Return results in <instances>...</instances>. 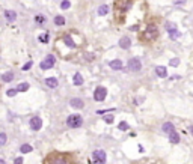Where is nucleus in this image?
<instances>
[{
  "label": "nucleus",
  "mask_w": 193,
  "mask_h": 164,
  "mask_svg": "<svg viewBox=\"0 0 193 164\" xmlns=\"http://www.w3.org/2000/svg\"><path fill=\"white\" fill-rule=\"evenodd\" d=\"M97 12H98V15L103 17V15H106V14H109V6H107V5H101V6L98 8Z\"/></svg>",
  "instance_id": "obj_21"
},
{
  "label": "nucleus",
  "mask_w": 193,
  "mask_h": 164,
  "mask_svg": "<svg viewBox=\"0 0 193 164\" xmlns=\"http://www.w3.org/2000/svg\"><path fill=\"white\" fill-rule=\"evenodd\" d=\"M62 41H64V44L67 45V47H70V48H75L77 45H75V42H74V39L71 35H65V36L62 38Z\"/></svg>",
  "instance_id": "obj_11"
},
{
  "label": "nucleus",
  "mask_w": 193,
  "mask_h": 164,
  "mask_svg": "<svg viewBox=\"0 0 193 164\" xmlns=\"http://www.w3.org/2000/svg\"><path fill=\"white\" fill-rule=\"evenodd\" d=\"M186 0H175V5H183Z\"/></svg>",
  "instance_id": "obj_38"
},
{
  "label": "nucleus",
  "mask_w": 193,
  "mask_h": 164,
  "mask_svg": "<svg viewBox=\"0 0 193 164\" xmlns=\"http://www.w3.org/2000/svg\"><path fill=\"white\" fill-rule=\"evenodd\" d=\"M14 164H23V158H21V157L15 158V163H14Z\"/></svg>",
  "instance_id": "obj_36"
},
{
  "label": "nucleus",
  "mask_w": 193,
  "mask_h": 164,
  "mask_svg": "<svg viewBox=\"0 0 193 164\" xmlns=\"http://www.w3.org/2000/svg\"><path fill=\"white\" fill-rule=\"evenodd\" d=\"M32 149H33V147H32L30 145H23L21 147H20V151H21L23 154H29V152H32Z\"/></svg>",
  "instance_id": "obj_26"
},
{
  "label": "nucleus",
  "mask_w": 193,
  "mask_h": 164,
  "mask_svg": "<svg viewBox=\"0 0 193 164\" xmlns=\"http://www.w3.org/2000/svg\"><path fill=\"white\" fill-rule=\"evenodd\" d=\"M17 92H18L17 88H15V89H9V91L6 92V95H8V96H15V95H17Z\"/></svg>",
  "instance_id": "obj_31"
},
{
  "label": "nucleus",
  "mask_w": 193,
  "mask_h": 164,
  "mask_svg": "<svg viewBox=\"0 0 193 164\" xmlns=\"http://www.w3.org/2000/svg\"><path fill=\"white\" fill-rule=\"evenodd\" d=\"M169 140H171V143H179V136L176 132H172V134H169Z\"/></svg>",
  "instance_id": "obj_24"
},
{
  "label": "nucleus",
  "mask_w": 193,
  "mask_h": 164,
  "mask_svg": "<svg viewBox=\"0 0 193 164\" xmlns=\"http://www.w3.org/2000/svg\"><path fill=\"white\" fill-rule=\"evenodd\" d=\"M178 63H179V59H172V60L169 62L171 66H178Z\"/></svg>",
  "instance_id": "obj_34"
},
{
  "label": "nucleus",
  "mask_w": 193,
  "mask_h": 164,
  "mask_svg": "<svg viewBox=\"0 0 193 164\" xmlns=\"http://www.w3.org/2000/svg\"><path fill=\"white\" fill-rule=\"evenodd\" d=\"M45 84H47L50 89H56L57 84H59V81H57L56 77H48V78H45Z\"/></svg>",
  "instance_id": "obj_13"
},
{
  "label": "nucleus",
  "mask_w": 193,
  "mask_h": 164,
  "mask_svg": "<svg viewBox=\"0 0 193 164\" xmlns=\"http://www.w3.org/2000/svg\"><path fill=\"white\" fill-rule=\"evenodd\" d=\"M164 27H166L168 33H174V32H176V24L172 23V21H168V23L164 24Z\"/></svg>",
  "instance_id": "obj_19"
},
{
  "label": "nucleus",
  "mask_w": 193,
  "mask_h": 164,
  "mask_svg": "<svg viewBox=\"0 0 193 164\" xmlns=\"http://www.w3.org/2000/svg\"><path fill=\"white\" fill-rule=\"evenodd\" d=\"M42 127V121H41V117L39 116H33L32 119H30V128L33 129V131H39Z\"/></svg>",
  "instance_id": "obj_9"
},
{
  "label": "nucleus",
  "mask_w": 193,
  "mask_h": 164,
  "mask_svg": "<svg viewBox=\"0 0 193 164\" xmlns=\"http://www.w3.org/2000/svg\"><path fill=\"white\" fill-rule=\"evenodd\" d=\"M35 23H36V24H44V23H45V17H44L42 14L36 15V17H35Z\"/></svg>",
  "instance_id": "obj_27"
},
{
  "label": "nucleus",
  "mask_w": 193,
  "mask_h": 164,
  "mask_svg": "<svg viewBox=\"0 0 193 164\" xmlns=\"http://www.w3.org/2000/svg\"><path fill=\"white\" fill-rule=\"evenodd\" d=\"M29 88H30V84H29V83H21V84H18V86H17L18 92H26Z\"/></svg>",
  "instance_id": "obj_25"
},
{
  "label": "nucleus",
  "mask_w": 193,
  "mask_h": 164,
  "mask_svg": "<svg viewBox=\"0 0 193 164\" xmlns=\"http://www.w3.org/2000/svg\"><path fill=\"white\" fill-rule=\"evenodd\" d=\"M70 6H71V3L68 2V0H64V2L60 3V8H62V9H68Z\"/></svg>",
  "instance_id": "obj_30"
},
{
  "label": "nucleus",
  "mask_w": 193,
  "mask_h": 164,
  "mask_svg": "<svg viewBox=\"0 0 193 164\" xmlns=\"http://www.w3.org/2000/svg\"><path fill=\"white\" fill-rule=\"evenodd\" d=\"M169 36H171V39H176V38L181 36V33L176 30V32H174V33H169Z\"/></svg>",
  "instance_id": "obj_33"
},
{
  "label": "nucleus",
  "mask_w": 193,
  "mask_h": 164,
  "mask_svg": "<svg viewBox=\"0 0 193 164\" xmlns=\"http://www.w3.org/2000/svg\"><path fill=\"white\" fill-rule=\"evenodd\" d=\"M156 74H157V77H161V78L168 77V71H166L164 66H157L156 68Z\"/></svg>",
  "instance_id": "obj_18"
},
{
  "label": "nucleus",
  "mask_w": 193,
  "mask_h": 164,
  "mask_svg": "<svg viewBox=\"0 0 193 164\" xmlns=\"http://www.w3.org/2000/svg\"><path fill=\"white\" fill-rule=\"evenodd\" d=\"M109 66H110L112 69H115V71H119V69H122V62H121L119 59H115V60H110V62H109Z\"/></svg>",
  "instance_id": "obj_12"
},
{
  "label": "nucleus",
  "mask_w": 193,
  "mask_h": 164,
  "mask_svg": "<svg viewBox=\"0 0 193 164\" xmlns=\"http://www.w3.org/2000/svg\"><path fill=\"white\" fill-rule=\"evenodd\" d=\"M92 158H94V164H106V152L101 149H97L92 154Z\"/></svg>",
  "instance_id": "obj_5"
},
{
  "label": "nucleus",
  "mask_w": 193,
  "mask_h": 164,
  "mask_svg": "<svg viewBox=\"0 0 193 164\" xmlns=\"http://www.w3.org/2000/svg\"><path fill=\"white\" fill-rule=\"evenodd\" d=\"M0 164H6L5 163V160H0Z\"/></svg>",
  "instance_id": "obj_40"
},
{
  "label": "nucleus",
  "mask_w": 193,
  "mask_h": 164,
  "mask_svg": "<svg viewBox=\"0 0 193 164\" xmlns=\"http://www.w3.org/2000/svg\"><path fill=\"white\" fill-rule=\"evenodd\" d=\"M189 129H190V132L193 134V127H189Z\"/></svg>",
  "instance_id": "obj_39"
},
{
  "label": "nucleus",
  "mask_w": 193,
  "mask_h": 164,
  "mask_svg": "<svg viewBox=\"0 0 193 164\" xmlns=\"http://www.w3.org/2000/svg\"><path fill=\"white\" fill-rule=\"evenodd\" d=\"M67 125L70 128H80L83 125V119L80 114H71L67 117Z\"/></svg>",
  "instance_id": "obj_1"
},
{
  "label": "nucleus",
  "mask_w": 193,
  "mask_h": 164,
  "mask_svg": "<svg viewBox=\"0 0 193 164\" xmlns=\"http://www.w3.org/2000/svg\"><path fill=\"white\" fill-rule=\"evenodd\" d=\"M42 44H47L48 42V39H50V33L48 32H45V33H42V35H39V38H38Z\"/></svg>",
  "instance_id": "obj_22"
},
{
  "label": "nucleus",
  "mask_w": 193,
  "mask_h": 164,
  "mask_svg": "<svg viewBox=\"0 0 193 164\" xmlns=\"http://www.w3.org/2000/svg\"><path fill=\"white\" fill-rule=\"evenodd\" d=\"M12 80H14V73H6L2 75V81H5V83H9Z\"/></svg>",
  "instance_id": "obj_20"
},
{
  "label": "nucleus",
  "mask_w": 193,
  "mask_h": 164,
  "mask_svg": "<svg viewBox=\"0 0 193 164\" xmlns=\"http://www.w3.org/2000/svg\"><path fill=\"white\" fill-rule=\"evenodd\" d=\"M106 96H107V89H106L104 86H98V88L94 91V99H95L97 102H103L106 99Z\"/></svg>",
  "instance_id": "obj_3"
},
{
  "label": "nucleus",
  "mask_w": 193,
  "mask_h": 164,
  "mask_svg": "<svg viewBox=\"0 0 193 164\" xmlns=\"http://www.w3.org/2000/svg\"><path fill=\"white\" fill-rule=\"evenodd\" d=\"M116 9L118 11H122V12H125V11H128L130 8H131V5H133V0H116Z\"/></svg>",
  "instance_id": "obj_7"
},
{
  "label": "nucleus",
  "mask_w": 193,
  "mask_h": 164,
  "mask_svg": "<svg viewBox=\"0 0 193 164\" xmlns=\"http://www.w3.org/2000/svg\"><path fill=\"white\" fill-rule=\"evenodd\" d=\"M70 106L72 109H83V106H85V102L80 99V98H72L70 101Z\"/></svg>",
  "instance_id": "obj_10"
},
{
  "label": "nucleus",
  "mask_w": 193,
  "mask_h": 164,
  "mask_svg": "<svg viewBox=\"0 0 193 164\" xmlns=\"http://www.w3.org/2000/svg\"><path fill=\"white\" fill-rule=\"evenodd\" d=\"M32 65H33L32 62H27V63L23 66V71H27V69H30V68H32Z\"/></svg>",
  "instance_id": "obj_35"
},
{
  "label": "nucleus",
  "mask_w": 193,
  "mask_h": 164,
  "mask_svg": "<svg viewBox=\"0 0 193 164\" xmlns=\"http://www.w3.org/2000/svg\"><path fill=\"white\" fill-rule=\"evenodd\" d=\"M6 139H8L6 134H5V132H0V146H3L6 143Z\"/></svg>",
  "instance_id": "obj_28"
},
{
  "label": "nucleus",
  "mask_w": 193,
  "mask_h": 164,
  "mask_svg": "<svg viewBox=\"0 0 193 164\" xmlns=\"http://www.w3.org/2000/svg\"><path fill=\"white\" fill-rule=\"evenodd\" d=\"M5 17L8 21H15L17 20V12L15 11H11V9H6L5 11Z\"/></svg>",
  "instance_id": "obj_16"
},
{
  "label": "nucleus",
  "mask_w": 193,
  "mask_h": 164,
  "mask_svg": "<svg viewBox=\"0 0 193 164\" xmlns=\"http://www.w3.org/2000/svg\"><path fill=\"white\" fill-rule=\"evenodd\" d=\"M119 47L124 48V50H128V48L131 47V39H130V38H127V36L121 38V41H119Z\"/></svg>",
  "instance_id": "obj_14"
},
{
  "label": "nucleus",
  "mask_w": 193,
  "mask_h": 164,
  "mask_svg": "<svg viewBox=\"0 0 193 164\" xmlns=\"http://www.w3.org/2000/svg\"><path fill=\"white\" fill-rule=\"evenodd\" d=\"M106 113H109V110H98L97 111V114H106Z\"/></svg>",
  "instance_id": "obj_37"
},
{
  "label": "nucleus",
  "mask_w": 193,
  "mask_h": 164,
  "mask_svg": "<svg viewBox=\"0 0 193 164\" xmlns=\"http://www.w3.org/2000/svg\"><path fill=\"white\" fill-rule=\"evenodd\" d=\"M47 161L48 164H68V158L65 155H53Z\"/></svg>",
  "instance_id": "obj_8"
},
{
  "label": "nucleus",
  "mask_w": 193,
  "mask_h": 164,
  "mask_svg": "<svg viewBox=\"0 0 193 164\" xmlns=\"http://www.w3.org/2000/svg\"><path fill=\"white\" fill-rule=\"evenodd\" d=\"M163 132H166V134H172V132H175V125L174 124H171V122H166V124H163Z\"/></svg>",
  "instance_id": "obj_15"
},
{
  "label": "nucleus",
  "mask_w": 193,
  "mask_h": 164,
  "mask_svg": "<svg viewBox=\"0 0 193 164\" xmlns=\"http://www.w3.org/2000/svg\"><path fill=\"white\" fill-rule=\"evenodd\" d=\"M158 38V29L156 26H148L145 29V33H143V39L146 41H154Z\"/></svg>",
  "instance_id": "obj_2"
},
{
  "label": "nucleus",
  "mask_w": 193,
  "mask_h": 164,
  "mask_svg": "<svg viewBox=\"0 0 193 164\" xmlns=\"http://www.w3.org/2000/svg\"><path fill=\"white\" fill-rule=\"evenodd\" d=\"M54 24H56V26H64V24H65V18H64L62 15L54 17Z\"/></svg>",
  "instance_id": "obj_23"
},
{
  "label": "nucleus",
  "mask_w": 193,
  "mask_h": 164,
  "mask_svg": "<svg viewBox=\"0 0 193 164\" xmlns=\"http://www.w3.org/2000/svg\"><path fill=\"white\" fill-rule=\"evenodd\" d=\"M83 81H85V80H83L82 74H80V73L74 74V77H72V83H74L75 86H82V84H83Z\"/></svg>",
  "instance_id": "obj_17"
},
{
  "label": "nucleus",
  "mask_w": 193,
  "mask_h": 164,
  "mask_svg": "<svg viewBox=\"0 0 193 164\" xmlns=\"http://www.w3.org/2000/svg\"><path fill=\"white\" fill-rule=\"evenodd\" d=\"M127 65H128V69L133 71V73H137V71H141L142 69V62H141L139 57H133V59H130Z\"/></svg>",
  "instance_id": "obj_4"
},
{
  "label": "nucleus",
  "mask_w": 193,
  "mask_h": 164,
  "mask_svg": "<svg viewBox=\"0 0 193 164\" xmlns=\"http://www.w3.org/2000/svg\"><path fill=\"white\" fill-rule=\"evenodd\" d=\"M118 128H119L121 131H127V129H128V124H127V122H119Z\"/></svg>",
  "instance_id": "obj_29"
},
{
  "label": "nucleus",
  "mask_w": 193,
  "mask_h": 164,
  "mask_svg": "<svg viewBox=\"0 0 193 164\" xmlns=\"http://www.w3.org/2000/svg\"><path fill=\"white\" fill-rule=\"evenodd\" d=\"M104 122L106 124H112V122H113V114H107V116H104Z\"/></svg>",
  "instance_id": "obj_32"
},
{
  "label": "nucleus",
  "mask_w": 193,
  "mask_h": 164,
  "mask_svg": "<svg viewBox=\"0 0 193 164\" xmlns=\"http://www.w3.org/2000/svg\"><path fill=\"white\" fill-rule=\"evenodd\" d=\"M39 66H41V69H52L53 66H54V56L48 54L41 63H39Z\"/></svg>",
  "instance_id": "obj_6"
}]
</instances>
